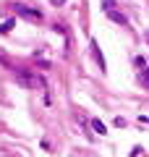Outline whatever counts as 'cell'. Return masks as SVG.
I'll list each match as a JSON object with an SVG mask.
<instances>
[{
	"mask_svg": "<svg viewBox=\"0 0 149 157\" xmlns=\"http://www.w3.org/2000/svg\"><path fill=\"white\" fill-rule=\"evenodd\" d=\"M139 121H141V123H149V118H147V115H139Z\"/></svg>",
	"mask_w": 149,
	"mask_h": 157,
	"instance_id": "obj_8",
	"label": "cell"
},
{
	"mask_svg": "<svg viewBox=\"0 0 149 157\" xmlns=\"http://www.w3.org/2000/svg\"><path fill=\"white\" fill-rule=\"evenodd\" d=\"M13 8H16L18 16L29 18V21H42V11H37V8H29V6H24V3H16Z\"/></svg>",
	"mask_w": 149,
	"mask_h": 157,
	"instance_id": "obj_3",
	"label": "cell"
},
{
	"mask_svg": "<svg viewBox=\"0 0 149 157\" xmlns=\"http://www.w3.org/2000/svg\"><path fill=\"white\" fill-rule=\"evenodd\" d=\"M13 78H16V84H18V86H24V89H37V86H42V89H44V78L39 76L37 71L13 68Z\"/></svg>",
	"mask_w": 149,
	"mask_h": 157,
	"instance_id": "obj_1",
	"label": "cell"
},
{
	"mask_svg": "<svg viewBox=\"0 0 149 157\" xmlns=\"http://www.w3.org/2000/svg\"><path fill=\"white\" fill-rule=\"evenodd\" d=\"M92 128H94V131H97V134H99V136H105V134H107V126H105V123H102V121H97V118H94V121H92Z\"/></svg>",
	"mask_w": 149,
	"mask_h": 157,
	"instance_id": "obj_6",
	"label": "cell"
},
{
	"mask_svg": "<svg viewBox=\"0 0 149 157\" xmlns=\"http://www.w3.org/2000/svg\"><path fill=\"white\" fill-rule=\"evenodd\" d=\"M13 24H16L13 18H8V21H3V24H0V34H8V32L13 29Z\"/></svg>",
	"mask_w": 149,
	"mask_h": 157,
	"instance_id": "obj_7",
	"label": "cell"
},
{
	"mask_svg": "<svg viewBox=\"0 0 149 157\" xmlns=\"http://www.w3.org/2000/svg\"><path fill=\"white\" fill-rule=\"evenodd\" d=\"M92 50H94V58H97L99 68H102V71H105V58H102V52H99V45H97V42H92Z\"/></svg>",
	"mask_w": 149,
	"mask_h": 157,
	"instance_id": "obj_5",
	"label": "cell"
},
{
	"mask_svg": "<svg viewBox=\"0 0 149 157\" xmlns=\"http://www.w3.org/2000/svg\"><path fill=\"white\" fill-rule=\"evenodd\" d=\"M102 11H105V13H107V18H113L115 24H120V26H128V18L115 8V0H102Z\"/></svg>",
	"mask_w": 149,
	"mask_h": 157,
	"instance_id": "obj_2",
	"label": "cell"
},
{
	"mask_svg": "<svg viewBox=\"0 0 149 157\" xmlns=\"http://www.w3.org/2000/svg\"><path fill=\"white\" fill-rule=\"evenodd\" d=\"M139 84H141L144 89H149V68H141V71H139Z\"/></svg>",
	"mask_w": 149,
	"mask_h": 157,
	"instance_id": "obj_4",
	"label": "cell"
}]
</instances>
